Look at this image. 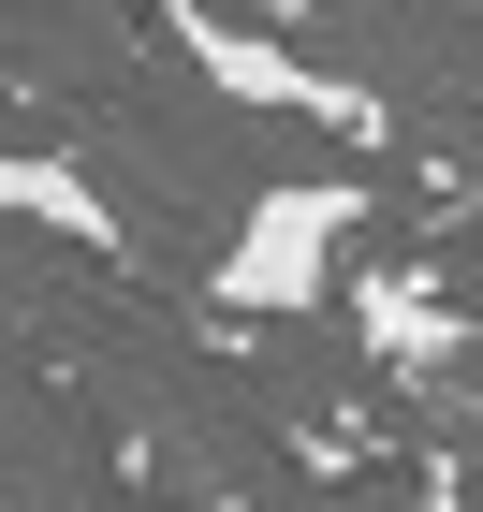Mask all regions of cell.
<instances>
[{"label":"cell","mask_w":483,"mask_h":512,"mask_svg":"<svg viewBox=\"0 0 483 512\" xmlns=\"http://www.w3.org/2000/svg\"><path fill=\"white\" fill-rule=\"evenodd\" d=\"M352 220H366L352 176H279V191H249V205H235V235H220V278H205V293H220L235 322H308L322 293H337Z\"/></svg>","instance_id":"obj_1"},{"label":"cell","mask_w":483,"mask_h":512,"mask_svg":"<svg viewBox=\"0 0 483 512\" xmlns=\"http://www.w3.org/2000/svg\"><path fill=\"white\" fill-rule=\"evenodd\" d=\"M352 337H366L381 366H410V381H440V366L469 352V322H454L425 278H352Z\"/></svg>","instance_id":"obj_3"},{"label":"cell","mask_w":483,"mask_h":512,"mask_svg":"<svg viewBox=\"0 0 483 512\" xmlns=\"http://www.w3.org/2000/svg\"><path fill=\"white\" fill-rule=\"evenodd\" d=\"M425 512H483V498H469V483H454V469H440V454H425Z\"/></svg>","instance_id":"obj_5"},{"label":"cell","mask_w":483,"mask_h":512,"mask_svg":"<svg viewBox=\"0 0 483 512\" xmlns=\"http://www.w3.org/2000/svg\"><path fill=\"white\" fill-rule=\"evenodd\" d=\"M0 191L30 205V220H59V235H74V249H118V205L88 191L74 161H44V147H15V176H0Z\"/></svg>","instance_id":"obj_4"},{"label":"cell","mask_w":483,"mask_h":512,"mask_svg":"<svg viewBox=\"0 0 483 512\" xmlns=\"http://www.w3.org/2000/svg\"><path fill=\"white\" fill-rule=\"evenodd\" d=\"M161 30H176V59H191L220 103H249V118H322V132H381V103H366L352 74H322L293 30H264V15H235V0H147Z\"/></svg>","instance_id":"obj_2"},{"label":"cell","mask_w":483,"mask_h":512,"mask_svg":"<svg viewBox=\"0 0 483 512\" xmlns=\"http://www.w3.org/2000/svg\"><path fill=\"white\" fill-rule=\"evenodd\" d=\"M235 15H264V30H308V0H235Z\"/></svg>","instance_id":"obj_6"}]
</instances>
